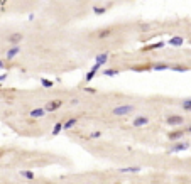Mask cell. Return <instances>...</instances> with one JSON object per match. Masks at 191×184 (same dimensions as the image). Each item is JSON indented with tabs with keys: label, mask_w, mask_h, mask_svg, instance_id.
Wrapping results in <instances>:
<instances>
[{
	"label": "cell",
	"mask_w": 191,
	"mask_h": 184,
	"mask_svg": "<svg viewBox=\"0 0 191 184\" xmlns=\"http://www.w3.org/2000/svg\"><path fill=\"white\" fill-rule=\"evenodd\" d=\"M132 112H135V106L134 105H120V106H115L112 110L115 117H122V115H130Z\"/></svg>",
	"instance_id": "cell-1"
},
{
	"label": "cell",
	"mask_w": 191,
	"mask_h": 184,
	"mask_svg": "<svg viewBox=\"0 0 191 184\" xmlns=\"http://www.w3.org/2000/svg\"><path fill=\"white\" fill-rule=\"evenodd\" d=\"M184 123V118L181 115H169L166 118V125H171V127H179Z\"/></svg>",
	"instance_id": "cell-2"
},
{
	"label": "cell",
	"mask_w": 191,
	"mask_h": 184,
	"mask_svg": "<svg viewBox=\"0 0 191 184\" xmlns=\"http://www.w3.org/2000/svg\"><path fill=\"white\" fill-rule=\"evenodd\" d=\"M189 147H191L189 142H179V140H176V144H174L173 147L169 149V154H174V152H181V150H188Z\"/></svg>",
	"instance_id": "cell-3"
},
{
	"label": "cell",
	"mask_w": 191,
	"mask_h": 184,
	"mask_svg": "<svg viewBox=\"0 0 191 184\" xmlns=\"http://www.w3.org/2000/svg\"><path fill=\"white\" fill-rule=\"evenodd\" d=\"M184 134H186V132H184L183 128H176V130H171V132H169L168 139L169 140H173V142H176V140H181V139L184 137Z\"/></svg>",
	"instance_id": "cell-4"
},
{
	"label": "cell",
	"mask_w": 191,
	"mask_h": 184,
	"mask_svg": "<svg viewBox=\"0 0 191 184\" xmlns=\"http://www.w3.org/2000/svg\"><path fill=\"white\" fill-rule=\"evenodd\" d=\"M100 68H102V64H98V63H95V64L92 66V69H90L88 73H86V76H85V81L86 83H90V81H93V78L96 76V73L100 71Z\"/></svg>",
	"instance_id": "cell-5"
},
{
	"label": "cell",
	"mask_w": 191,
	"mask_h": 184,
	"mask_svg": "<svg viewBox=\"0 0 191 184\" xmlns=\"http://www.w3.org/2000/svg\"><path fill=\"white\" fill-rule=\"evenodd\" d=\"M61 105H63L61 100H51V101H48V103H46L44 110H46V112H56V110L61 108Z\"/></svg>",
	"instance_id": "cell-6"
},
{
	"label": "cell",
	"mask_w": 191,
	"mask_h": 184,
	"mask_svg": "<svg viewBox=\"0 0 191 184\" xmlns=\"http://www.w3.org/2000/svg\"><path fill=\"white\" fill-rule=\"evenodd\" d=\"M115 34L114 27H105V29H100L98 32H96V37L98 39H107V37H112Z\"/></svg>",
	"instance_id": "cell-7"
},
{
	"label": "cell",
	"mask_w": 191,
	"mask_h": 184,
	"mask_svg": "<svg viewBox=\"0 0 191 184\" xmlns=\"http://www.w3.org/2000/svg\"><path fill=\"white\" fill-rule=\"evenodd\" d=\"M22 39H24V36L20 32H14V34L9 36V42H10L12 46H19V44L22 42Z\"/></svg>",
	"instance_id": "cell-8"
},
{
	"label": "cell",
	"mask_w": 191,
	"mask_h": 184,
	"mask_svg": "<svg viewBox=\"0 0 191 184\" xmlns=\"http://www.w3.org/2000/svg\"><path fill=\"white\" fill-rule=\"evenodd\" d=\"M46 113H48V112H46L44 108H34V110H31V112H29V117H31V118H42Z\"/></svg>",
	"instance_id": "cell-9"
},
{
	"label": "cell",
	"mask_w": 191,
	"mask_h": 184,
	"mask_svg": "<svg viewBox=\"0 0 191 184\" xmlns=\"http://www.w3.org/2000/svg\"><path fill=\"white\" fill-rule=\"evenodd\" d=\"M147 123H149V118H147V117L139 115V117H135V118H134L132 125H134V127H144V125H147Z\"/></svg>",
	"instance_id": "cell-10"
},
{
	"label": "cell",
	"mask_w": 191,
	"mask_h": 184,
	"mask_svg": "<svg viewBox=\"0 0 191 184\" xmlns=\"http://www.w3.org/2000/svg\"><path fill=\"white\" fill-rule=\"evenodd\" d=\"M118 172H122V174H127V172H130V174H137V172H140V166L122 167V169H118Z\"/></svg>",
	"instance_id": "cell-11"
},
{
	"label": "cell",
	"mask_w": 191,
	"mask_h": 184,
	"mask_svg": "<svg viewBox=\"0 0 191 184\" xmlns=\"http://www.w3.org/2000/svg\"><path fill=\"white\" fill-rule=\"evenodd\" d=\"M171 68V64H168V63H156V64H151V69H154V71H166V69Z\"/></svg>",
	"instance_id": "cell-12"
},
{
	"label": "cell",
	"mask_w": 191,
	"mask_h": 184,
	"mask_svg": "<svg viewBox=\"0 0 191 184\" xmlns=\"http://www.w3.org/2000/svg\"><path fill=\"white\" fill-rule=\"evenodd\" d=\"M108 58H110V54L108 52H102V54H96V58H95V63H98V64H105V63L108 61Z\"/></svg>",
	"instance_id": "cell-13"
},
{
	"label": "cell",
	"mask_w": 191,
	"mask_h": 184,
	"mask_svg": "<svg viewBox=\"0 0 191 184\" xmlns=\"http://www.w3.org/2000/svg\"><path fill=\"white\" fill-rule=\"evenodd\" d=\"M183 42H184L183 37H181V36H176V37H171L168 44H171V46H174V47H179V46H183Z\"/></svg>",
	"instance_id": "cell-14"
},
{
	"label": "cell",
	"mask_w": 191,
	"mask_h": 184,
	"mask_svg": "<svg viewBox=\"0 0 191 184\" xmlns=\"http://www.w3.org/2000/svg\"><path fill=\"white\" fill-rule=\"evenodd\" d=\"M76 123H78V118H76V117H73V118H68L66 122H63V128L70 130V128H73Z\"/></svg>",
	"instance_id": "cell-15"
},
{
	"label": "cell",
	"mask_w": 191,
	"mask_h": 184,
	"mask_svg": "<svg viewBox=\"0 0 191 184\" xmlns=\"http://www.w3.org/2000/svg\"><path fill=\"white\" fill-rule=\"evenodd\" d=\"M19 51H20V47H19V46H12L10 49L7 51V59H14L15 56L19 54Z\"/></svg>",
	"instance_id": "cell-16"
},
{
	"label": "cell",
	"mask_w": 191,
	"mask_h": 184,
	"mask_svg": "<svg viewBox=\"0 0 191 184\" xmlns=\"http://www.w3.org/2000/svg\"><path fill=\"white\" fill-rule=\"evenodd\" d=\"M161 47H164V42H156V44H151V46H146L144 47V51H154V49H161Z\"/></svg>",
	"instance_id": "cell-17"
},
{
	"label": "cell",
	"mask_w": 191,
	"mask_h": 184,
	"mask_svg": "<svg viewBox=\"0 0 191 184\" xmlns=\"http://www.w3.org/2000/svg\"><path fill=\"white\" fill-rule=\"evenodd\" d=\"M102 74H103V76H117V74H118V69H115V68H107L105 71H102Z\"/></svg>",
	"instance_id": "cell-18"
},
{
	"label": "cell",
	"mask_w": 191,
	"mask_h": 184,
	"mask_svg": "<svg viewBox=\"0 0 191 184\" xmlns=\"http://www.w3.org/2000/svg\"><path fill=\"white\" fill-rule=\"evenodd\" d=\"M108 7H110V5H103V7H93V12H95L96 15H103L105 12L108 10Z\"/></svg>",
	"instance_id": "cell-19"
},
{
	"label": "cell",
	"mask_w": 191,
	"mask_h": 184,
	"mask_svg": "<svg viewBox=\"0 0 191 184\" xmlns=\"http://www.w3.org/2000/svg\"><path fill=\"white\" fill-rule=\"evenodd\" d=\"M169 69H173V71H178V73H184L188 71V66H183V64H176V66H171Z\"/></svg>",
	"instance_id": "cell-20"
},
{
	"label": "cell",
	"mask_w": 191,
	"mask_h": 184,
	"mask_svg": "<svg viewBox=\"0 0 191 184\" xmlns=\"http://www.w3.org/2000/svg\"><path fill=\"white\" fill-rule=\"evenodd\" d=\"M181 106H183V110L189 112V108H191V98H186V100L181 101Z\"/></svg>",
	"instance_id": "cell-21"
},
{
	"label": "cell",
	"mask_w": 191,
	"mask_h": 184,
	"mask_svg": "<svg viewBox=\"0 0 191 184\" xmlns=\"http://www.w3.org/2000/svg\"><path fill=\"white\" fill-rule=\"evenodd\" d=\"M20 176L26 177V179H29V181L34 179V172H32V171H20Z\"/></svg>",
	"instance_id": "cell-22"
},
{
	"label": "cell",
	"mask_w": 191,
	"mask_h": 184,
	"mask_svg": "<svg viewBox=\"0 0 191 184\" xmlns=\"http://www.w3.org/2000/svg\"><path fill=\"white\" fill-rule=\"evenodd\" d=\"M63 130V122H58L54 125V128H52V135H59V132Z\"/></svg>",
	"instance_id": "cell-23"
},
{
	"label": "cell",
	"mask_w": 191,
	"mask_h": 184,
	"mask_svg": "<svg viewBox=\"0 0 191 184\" xmlns=\"http://www.w3.org/2000/svg\"><path fill=\"white\" fill-rule=\"evenodd\" d=\"M41 85H42L44 88H52V85H54V83H52L51 80H46V78H42V80H41Z\"/></svg>",
	"instance_id": "cell-24"
},
{
	"label": "cell",
	"mask_w": 191,
	"mask_h": 184,
	"mask_svg": "<svg viewBox=\"0 0 191 184\" xmlns=\"http://www.w3.org/2000/svg\"><path fill=\"white\" fill-rule=\"evenodd\" d=\"M100 137H102V132L96 130V132H92V134L88 135V140H92V139H100Z\"/></svg>",
	"instance_id": "cell-25"
},
{
	"label": "cell",
	"mask_w": 191,
	"mask_h": 184,
	"mask_svg": "<svg viewBox=\"0 0 191 184\" xmlns=\"http://www.w3.org/2000/svg\"><path fill=\"white\" fill-rule=\"evenodd\" d=\"M85 91H86V93H96L95 88H85Z\"/></svg>",
	"instance_id": "cell-26"
},
{
	"label": "cell",
	"mask_w": 191,
	"mask_h": 184,
	"mask_svg": "<svg viewBox=\"0 0 191 184\" xmlns=\"http://www.w3.org/2000/svg\"><path fill=\"white\" fill-rule=\"evenodd\" d=\"M5 68V61L4 59H0V69H4Z\"/></svg>",
	"instance_id": "cell-27"
},
{
	"label": "cell",
	"mask_w": 191,
	"mask_h": 184,
	"mask_svg": "<svg viewBox=\"0 0 191 184\" xmlns=\"http://www.w3.org/2000/svg\"><path fill=\"white\" fill-rule=\"evenodd\" d=\"M184 132H188V134H191V125H189V127H186V128H184Z\"/></svg>",
	"instance_id": "cell-28"
},
{
	"label": "cell",
	"mask_w": 191,
	"mask_h": 184,
	"mask_svg": "<svg viewBox=\"0 0 191 184\" xmlns=\"http://www.w3.org/2000/svg\"><path fill=\"white\" fill-rule=\"evenodd\" d=\"M0 88H2V85H0Z\"/></svg>",
	"instance_id": "cell-29"
}]
</instances>
